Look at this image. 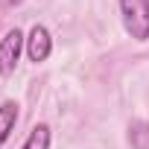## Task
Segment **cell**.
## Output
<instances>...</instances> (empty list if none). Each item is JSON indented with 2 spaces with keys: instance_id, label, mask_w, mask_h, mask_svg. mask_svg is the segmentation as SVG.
Segmentation results:
<instances>
[{
  "instance_id": "obj_2",
  "label": "cell",
  "mask_w": 149,
  "mask_h": 149,
  "mask_svg": "<svg viewBox=\"0 0 149 149\" xmlns=\"http://www.w3.org/2000/svg\"><path fill=\"white\" fill-rule=\"evenodd\" d=\"M24 50H26V38H24V32L18 26L9 29L3 38H0V76H12L15 73Z\"/></svg>"
},
{
  "instance_id": "obj_4",
  "label": "cell",
  "mask_w": 149,
  "mask_h": 149,
  "mask_svg": "<svg viewBox=\"0 0 149 149\" xmlns=\"http://www.w3.org/2000/svg\"><path fill=\"white\" fill-rule=\"evenodd\" d=\"M15 123H18V102H12V100L0 102V146L15 132Z\"/></svg>"
},
{
  "instance_id": "obj_3",
  "label": "cell",
  "mask_w": 149,
  "mask_h": 149,
  "mask_svg": "<svg viewBox=\"0 0 149 149\" xmlns=\"http://www.w3.org/2000/svg\"><path fill=\"white\" fill-rule=\"evenodd\" d=\"M50 53H53L50 29H47L44 24H35V26L29 29V35H26V56H29V61L41 64V61L50 58Z\"/></svg>"
},
{
  "instance_id": "obj_5",
  "label": "cell",
  "mask_w": 149,
  "mask_h": 149,
  "mask_svg": "<svg viewBox=\"0 0 149 149\" xmlns=\"http://www.w3.org/2000/svg\"><path fill=\"white\" fill-rule=\"evenodd\" d=\"M50 140H53L50 126H47V123H35L32 132L26 134V140H24L21 149H50Z\"/></svg>"
},
{
  "instance_id": "obj_6",
  "label": "cell",
  "mask_w": 149,
  "mask_h": 149,
  "mask_svg": "<svg viewBox=\"0 0 149 149\" xmlns=\"http://www.w3.org/2000/svg\"><path fill=\"white\" fill-rule=\"evenodd\" d=\"M9 3H12V6H18V3H24V0H9Z\"/></svg>"
},
{
  "instance_id": "obj_1",
  "label": "cell",
  "mask_w": 149,
  "mask_h": 149,
  "mask_svg": "<svg viewBox=\"0 0 149 149\" xmlns=\"http://www.w3.org/2000/svg\"><path fill=\"white\" fill-rule=\"evenodd\" d=\"M117 3L129 38H134L137 44L149 41V0H117Z\"/></svg>"
}]
</instances>
